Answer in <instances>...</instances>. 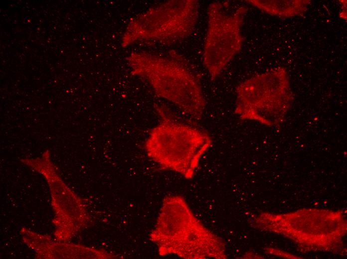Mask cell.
Here are the masks:
<instances>
[{"mask_svg":"<svg viewBox=\"0 0 347 259\" xmlns=\"http://www.w3.org/2000/svg\"><path fill=\"white\" fill-rule=\"evenodd\" d=\"M150 240L161 256L175 255L184 259L225 258L224 243L195 217L184 200L166 197Z\"/></svg>","mask_w":347,"mask_h":259,"instance_id":"cell-1","label":"cell"},{"mask_svg":"<svg viewBox=\"0 0 347 259\" xmlns=\"http://www.w3.org/2000/svg\"><path fill=\"white\" fill-rule=\"evenodd\" d=\"M128 60L132 73L148 81L158 96L193 120L201 119L206 103L200 84L179 55L175 52L167 56L135 52Z\"/></svg>","mask_w":347,"mask_h":259,"instance_id":"cell-2","label":"cell"},{"mask_svg":"<svg viewBox=\"0 0 347 259\" xmlns=\"http://www.w3.org/2000/svg\"><path fill=\"white\" fill-rule=\"evenodd\" d=\"M159 123L145 144L148 156L165 169L192 178L212 139L204 131L177 121L165 107L156 105Z\"/></svg>","mask_w":347,"mask_h":259,"instance_id":"cell-3","label":"cell"},{"mask_svg":"<svg viewBox=\"0 0 347 259\" xmlns=\"http://www.w3.org/2000/svg\"><path fill=\"white\" fill-rule=\"evenodd\" d=\"M235 113L243 120L268 127L283 121L293 101L289 77L284 67L255 76L236 88Z\"/></svg>","mask_w":347,"mask_h":259,"instance_id":"cell-4","label":"cell"},{"mask_svg":"<svg viewBox=\"0 0 347 259\" xmlns=\"http://www.w3.org/2000/svg\"><path fill=\"white\" fill-rule=\"evenodd\" d=\"M198 12L199 2L196 0L164 2L130 22L122 38V46L141 40L165 44L182 40L194 30Z\"/></svg>","mask_w":347,"mask_h":259,"instance_id":"cell-5","label":"cell"},{"mask_svg":"<svg viewBox=\"0 0 347 259\" xmlns=\"http://www.w3.org/2000/svg\"><path fill=\"white\" fill-rule=\"evenodd\" d=\"M247 11V7L241 6L228 13L220 2L209 5L203 62L211 81L241 50L243 42L241 28Z\"/></svg>","mask_w":347,"mask_h":259,"instance_id":"cell-6","label":"cell"},{"mask_svg":"<svg viewBox=\"0 0 347 259\" xmlns=\"http://www.w3.org/2000/svg\"><path fill=\"white\" fill-rule=\"evenodd\" d=\"M21 161L42 174L47 181L52 194L55 217V235L59 241L66 242L86 227L89 217L81 199L63 183L50 158L48 150L34 159Z\"/></svg>","mask_w":347,"mask_h":259,"instance_id":"cell-7","label":"cell"},{"mask_svg":"<svg viewBox=\"0 0 347 259\" xmlns=\"http://www.w3.org/2000/svg\"><path fill=\"white\" fill-rule=\"evenodd\" d=\"M21 232L23 235L24 242L29 248L35 251L38 258L59 259L60 254H61V258H62V254L64 253H71L75 259L74 255L68 251L75 253L78 259H104L105 258V251L102 249L97 250L79 245H77L73 249H62L67 245L55 243L51 240L49 237L37 235L26 229H22Z\"/></svg>","mask_w":347,"mask_h":259,"instance_id":"cell-8","label":"cell"},{"mask_svg":"<svg viewBox=\"0 0 347 259\" xmlns=\"http://www.w3.org/2000/svg\"><path fill=\"white\" fill-rule=\"evenodd\" d=\"M261 10L272 15L287 18L302 16L307 10L310 0H246Z\"/></svg>","mask_w":347,"mask_h":259,"instance_id":"cell-9","label":"cell"}]
</instances>
